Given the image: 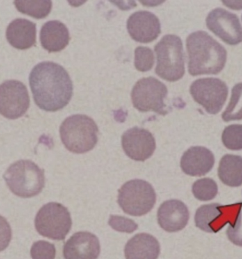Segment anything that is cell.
I'll return each instance as SVG.
<instances>
[{
	"instance_id": "1",
	"label": "cell",
	"mask_w": 242,
	"mask_h": 259,
	"mask_svg": "<svg viewBox=\"0 0 242 259\" xmlns=\"http://www.w3.org/2000/svg\"><path fill=\"white\" fill-rule=\"evenodd\" d=\"M29 83L35 104L44 111H59L72 99V81L67 71L58 64H38L30 74Z\"/></svg>"
},
{
	"instance_id": "2",
	"label": "cell",
	"mask_w": 242,
	"mask_h": 259,
	"mask_svg": "<svg viewBox=\"0 0 242 259\" xmlns=\"http://www.w3.org/2000/svg\"><path fill=\"white\" fill-rule=\"evenodd\" d=\"M186 48L190 75L217 74L223 70L227 51L207 32L198 31L188 35Z\"/></svg>"
},
{
	"instance_id": "3",
	"label": "cell",
	"mask_w": 242,
	"mask_h": 259,
	"mask_svg": "<svg viewBox=\"0 0 242 259\" xmlns=\"http://www.w3.org/2000/svg\"><path fill=\"white\" fill-rule=\"evenodd\" d=\"M97 123L86 115H73L66 118L60 127V138L66 148L73 153L90 152L98 142Z\"/></svg>"
},
{
	"instance_id": "4",
	"label": "cell",
	"mask_w": 242,
	"mask_h": 259,
	"mask_svg": "<svg viewBox=\"0 0 242 259\" xmlns=\"http://www.w3.org/2000/svg\"><path fill=\"white\" fill-rule=\"evenodd\" d=\"M9 189L16 196L28 198L37 196L45 186L44 169L31 160H19L4 175Z\"/></svg>"
},
{
	"instance_id": "5",
	"label": "cell",
	"mask_w": 242,
	"mask_h": 259,
	"mask_svg": "<svg viewBox=\"0 0 242 259\" xmlns=\"http://www.w3.org/2000/svg\"><path fill=\"white\" fill-rule=\"evenodd\" d=\"M157 57L155 72L168 81H177L185 73L182 40L176 35H166L154 47Z\"/></svg>"
},
{
	"instance_id": "6",
	"label": "cell",
	"mask_w": 242,
	"mask_h": 259,
	"mask_svg": "<svg viewBox=\"0 0 242 259\" xmlns=\"http://www.w3.org/2000/svg\"><path fill=\"white\" fill-rule=\"evenodd\" d=\"M118 203L125 213L142 216L154 207L156 193L149 183L135 179L126 182L119 190Z\"/></svg>"
},
{
	"instance_id": "7",
	"label": "cell",
	"mask_w": 242,
	"mask_h": 259,
	"mask_svg": "<svg viewBox=\"0 0 242 259\" xmlns=\"http://www.w3.org/2000/svg\"><path fill=\"white\" fill-rule=\"evenodd\" d=\"M72 218L67 207L58 203L46 204L35 219L37 232L43 237L63 240L72 228Z\"/></svg>"
},
{
	"instance_id": "8",
	"label": "cell",
	"mask_w": 242,
	"mask_h": 259,
	"mask_svg": "<svg viewBox=\"0 0 242 259\" xmlns=\"http://www.w3.org/2000/svg\"><path fill=\"white\" fill-rule=\"evenodd\" d=\"M168 90L166 85L156 78H142L137 81L131 92V99L135 109L141 112L154 111L166 115L165 103Z\"/></svg>"
},
{
	"instance_id": "9",
	"label": "cell",
	"mask_w": 242,
	"mask_h": 259,
	"mask_svg": "<svg viewBox=\"0 0 242 259\" xmlns=\"http://www.w3.org/2000/svg\"><path fill=\"white\" fill-rule=\"evenodd\" d=\"M242 209V202L222 205L208 204L197 209L195 215L197 228L208 233H217L227 224L234 227Z\"/></svg>"
},
{
	"instance_id": "10",
	"label": "cell",
	"mask_w": 242,
	"mask_h": 259,
	"mask_svg": "<svg viewBox=\"0 0 242 259\" xmlns=\"http://www.w3.org/2000/svg\"><path fill=\"white\" fill-rule=\"evenodd\" d=\"M190 93L195 102L208 113L217 114L225 104L228 88L224 81L217 78H203L192 83Z\"/></svg>"
},
{
	"instance_id": "11",
	"label": "cell",
	"mask_w": 242,
	"mask_h": 259,
	"mask_svg": "<svg viewBox=\"0 0 242 259\" xmlns=\"http://www.w3.org/2000/svg\"><path fill=\"white\" fill-rule=\"evenodd\" d=\"M30 105L27 88L22 82L8 80L0 85V114L8 119L24 116Z\"/></svg>"
},
{
	"instance_id": "12",
	"label": "cell",
	"mask_w": 242,
	"mask_h": 259,
	"mask_svg": "<svg viewBox=\"0 0 242 259\" xmlns=\"http://www.w3.org/2000/svg\"><path fill=\"white\" fill-rule=\"evenodd\" d=\"M208 29L229 45L242 42V27L239 18L224 9L217 8L206 19Z\"/></svg>"
},
{
	"instance_id": "13",
	"label": "cell",
	"mask_w": 242,
	"mask_h": 259,
	"mask_svg": "<svg viewBox=\"0 0 242 259\" xmlns=\"http://www.w3.org/2000/svg\"><path fill=\"white\" fill-rule=\"evenodd\" d=\"M122 146L125 153L131 159L144 161L154 154L156 142L152 133L147 130L134 127L123 135Z\"/></svg>"
},
{
	"instance_id": "14",
	"label": "cell",
	"mask_w": 242,
	"mask_h": 259,
	"mask_svg": "<svg viewBox=\"0 0 242 259\" xmlns=\"http://www.w3.org/2000/svg\"><path fill=\"white\" fill-rule=\"evenodd\" d=\"M127 28L131 38L142 44L154 41L161 33L159 19L147 11H139L132 14L128 19Z\"/></svg>"
},
{
	"instance_id": "15",
	"label": "cell",
	"mask_w": 242,
	"mask_h": 259,
	"mask_svg": "<svg viewBox=\"0 0 242 259\" xmlns=\"http://www.w3.org/2000/svg\"><path fill=\"white\" fill-rule=\"evenodd\" d=\"M100 251L97 236L89 232H79L66 242L63 256L65 259H97Z\"/></svg>"
},
{
	"instance_id": "16",
	"label": "cell",
	"mask_w": 242,
	"mask_h": 259,
	"mask_svg": "<svg viewBox=\"0 0 242 259\" xmlns=\"http://www.w3.org/2000/svg\"><path fill=\"white\" fill-rule=\"evenodd\" d=\"M157 220L159 226L165 231H181L188 224L189 211L181 200H167L160 205Z\"/></svg>"
},
{
	"instance_id": "17",
	"label": "cell",
	"mask_w": 242,
	"mask_h": 259,
	"mask_svg": "<svg viewBox=\"0 0 242 259\" xmlns=\"http://www.w3.org/2000/svg\"><path fill=\"white\" fill-rule=\"evenodd\" d=\"M215 164L213 152L204 147H192L183 154L181 168L187 175L202 177L211 171Z\"/></svg>"
},
{
	"instance_id": "18",
	"label": "cell",
	"mask_w": 242,
	"mask_h": 259,
	"mask_svg": "<svg viewBox=\"0 0 242 259\" xmlns=\"http://www.w3.org/2000/svg\"><path fill=\"white\" fill-rule=\"evenodd\" d=\"M6 36L15 49H30L36 42V25L27 19H15L7 27Z\"/></svg>"
},
{
	"instance_id": "19",
	"label": "cell",
	"mask_w": 242,
	"mask_h": 259,
	"mask_svg": "<svg viewBox=\"0 0 242 259\" xmlns=\"http://www.w3.org/2000/svg\"><path fill=\"white\" fill-rule=\"evenodd\" d=\"M159 253L157 239L147 233L135 235L125 246L126 259H157Z\"/></svg>"
},
{
	"instance_id": "20",
	"label": "cell",
	"mask_w": 242,
	"mask_h": 259,
	"mask_svg": "<svg viewBox=\"0 0 242 259\" xmlns=\"http://www.w3.org/2000/svg\"><path fill=\"white\" fill-rule=\"evenodd\" d=\"M41 44L49 53L60 52L68 45L70 36L67 26L59 21H50L43 26Z\"/></svg>"
},
{
	"instance_id": "21",
	"label": "cell",
	"mask_w": 242,
	"mask_h": 259,
	"mask_svg": "<svg viewBox=\"0 0 242 259\" xmlns=\"http://www.w3.org/2000/svg\"><path fill=\"white\" fill-rule=\"evenodd\" d=\"M218 177L225 185L238 187L242 184V157L226 154L222 158L218 167Z\"/></svg>"
},
{
	"instance_id": "22",
	"label": "cell",
	"mask_w": 242,
	"mask_h": 259,
	"mask_svg": "<svg viewBox=\"0 0 242 259\" xmlns=\"http://www.w3.org/2000/svg\"><path fill=\"white\" fill-rule=\"evenodd\" d=\"M14 3L19 12L38 19L47 17L52 9L51 1H14Z\"/></svg>"
},
{
	"instance_id": "23",
	"label": "cell",
	"mask_w": 242,
	"mask_h": 259,
	"mask_svg": "<svg viewBox=\"0 0 242 259\" xmlns=\"http://www.w3.org/2000/svg\"><path fill=\"white\" fill-rule=\"evenodd\" d=\"M222 117L225 122L242 120V83L233 88L230 101Z\"/></svg>"
},
{
	"instance_id": "24",
	"label": "cell",
	"mask_w": 242,
	"mask_h": 259,
	"mask_svg": "<svg viewBox=\"0 0 242 259\" xmlns=\"http://www.w3.org/2000/svg\"><path fill=\"white\" fill-rule=\"evenodd\" d=\"M192 191L194 196L201 201H208L214 199L218 192L216 182L212 179H199L194 183Z\"/></svg>"
},
{
	"instance_id": "25",
	"label": "cell",
	"mask_w": 242,
	"mask_h": 259,
	"mask_svg": "<svg viewBox=\"0 0 242 259\" xmlns=\"http://www.w3.org/2000/svg\"><path fill=\"white\" fill-rule=\"evenodd\" d=\"M222 143L231 150H242V125H231L222 133Z\"/></svg>"
},
{
	"instance_id": "26",
	"label": "cell",
	"mask_w": 242,
	"mask_h": 259,
	"mask_svg": "<svg viewBox=\"0 0 242 259\" xmlns=\"http://www.w3.org/2000/svg\"><path fill=\"white\" fill-rule=\"evenodd\" d=\"M154 53L147 47L137 48L135 51V67L140 72H147L154 66Z\"/></svg>"
},
{
	"instance_id": "27",
	"label": "cell",
	"mask_w": 242,
	"mask_h": 259,
	"mask_svg": "<svg viewBox=\"0 0 242 259\" xmlns=\"http://www.w3.org/2000/svg\"><path fill=\"white\" fill-rule=\"evenodd\" d=\"M31 256L32 259H55L56 246L46 241H38L31 246Z\"/></svg>"
},
{
	"instance_id": "28",
	"label": "cell",
	"mask_w": 242,
	"mask_h": 259,
	"mask_svg": "<svg viewBox=\"0 0 242 259\" xmlns=\"http://www.w3.org/2000/svg\"><path fill=\"white\" fill-rule=\"evenodd\" d=\"M108 224L113 230L126 233H132L138 228V225L133 220L118 215L110 216Z\"/></svg>"
},
{
	"instance_id": "29",
	"label": "cell",
	"mask_w": 242,
	"mask_h": 259,
	"mask_svg": "<svg viewBox=\"0 0 242 259\" xmlns=\"http://www.w3.org/2000/svg\"><path fill=\"white\" fill-rule=\"evenodd\" d=\"M12 239V229L8 222L0 215V252L7 249Z\"/></svg>"
},
{
	"instance_id": "30",
	"label": "cell",
	"mask_w": 242,
	"mask_h": 259,
	"mask_svg": "<svg viewBox=\"0 0 242 259\" xmlns=\"http://www.w3.org/2000/svg\"><path fill=\"white\" fill-rule=\"evenodd\" d=\"M227 237L235 245L242 246V212L234 227L229 226L227 230Z\"/></svg>"
},
{
	"instance_id": "31",
	"label": "cell",
	"mask_w": 242,
	"mask_h": 259,
	"mask_svg": "<svg viewBox=\"0 0 242 259\" xmlns=\"http://www.w3.org/2000/svg\"><path fill=\"white\" fill-rule=\"evenodd\" d=\"M222 3L225 4V6L228 7L231 9H234V10L242 9V2L223 1Z\"/></svg>"
}]
</instances>
